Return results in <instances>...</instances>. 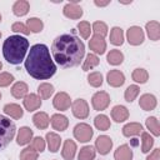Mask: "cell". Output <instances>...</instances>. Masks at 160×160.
Segmentation results:
<instances>
[{"mask_svg":"<svg viewBox=\"0 0 160 160\" xmlns=\"http://www.w3.org/2000/svg\"><path fill=\"white\" fill-rule=\"evenodd\" d=\"M71 111L72 115L80 120L86 119L89 116V105L84 99H76L71 104Z\"/></svg>","mask_w":160,"mask_h":160,"instance_id":"ba28073f","label":"cell"},{"mask_svg":"<svg viewBox=\"0 0 160 160\" xmlns=\"http://www.w3.org/2000/svg\"><path fill=\"white\" fill-rule=\"evenodd\" d=\"M14 81V76L10 72H0V88L9 86Z\"/></svg>","mask_w":160,"mask_h":160,"instance_id":"ee69618b","label":"cell"},{"mask_svg":"<svg viewBox=\"0 0 160 160\" xmlns=\"http://www.w3.org/2000/svg\"><path fill=\"white\" fill-rule=\"evenodd\" d=\"M50 121H51V126L54 128V130H58V131H64L69 126V120L62 114H54Z\"/></svg>","mask_w":160,"mask_h":160,"instance_id":"9a60e30c","label":"cell"},{"mask_svg":"<svg viewBox=\"0 0 160 160\" xmlns=\"http://www.w3.org/2000/svg\"><path fill=\"white\" fill-rule=\"evenodd\" d=\"M146 128L150 130V132H152L155 136L160 135V128H159V121L155 116H150L146 119Z\"/></svg>","mask_w":160,"mask_h":160,"instance_id":"f35d334b","label":"cell"},{"mask_svg":"<svg viewBox=\"0 0 160 160\" xmlns=\"http://www.w3.org/2000/svg\"><path fill=\"white\" fill-rule=\"evenodd\" d=\"M95 148H96V151L99 154L106 155L112 148V140L108 135H100L95 140Z\"/></svg>","mask_w":160,"mask_h":160,"instance_id":"8fae6325","label":"cell"},{"mask_svg":"<svg viewBox=\"0 0 160 160\" xmlns=\"http://www.w3.org/2000/svg\"><path fill=\"white\" fill-rule=\"evenodd\" d=\"M115 160H132V150L128 144L119 146L114 152Z\"/></svg>","mask_w":160,"mask_h":160,"instance_id":"44dd1931","label":"cell"},{"mask_svg":"<svg viewBox=\"0 0 160 160\" xmlns=\"http://www.w3.org/2000/svg\"><path fill=\"white\" fill-rule=\"evenodd\" d=\"M91 31H94L95 35H100L104 38L108 34V25L102 21H95L91 26Z\"/></svg>","mask_w":160,"mask_h":160,"instance_id":"60d3db41","label":"cell"},{"mask_svg":"<svg viewBox=\"0 0 160 160\" xmlns=\"http://www.w3.org/2000/svg\"><path fill=\"white\" fill-rule=\"evenodd\" d=\"M131 78H132V80H134L135 82L145 84V82L148 81V79H149V74H148V71H146L145 69L138 68V69H135V70L132 71Z\"/></svg>","mask_w":160,"mask_h":160,"instance_id":"d6a6232c","label":"cell"},{"mask_svg":"<svg viewBox=\"0 0 160 160\" xmlns=\"http://www.w3.org/2000/svg\"><path fill=\"white\" fill-rule=\"evenodd\" d=\"M92 135H94V130L89 124L80 122V124L75 125V128H74V138L76 140H79L80 142L90 141Z\"/></svg>","mask_w":160,"mask_h":160,"instance_id":"5b68a950","label":"cell"},{"mask_svg":"<svg viewBox=\"0 0 160 160\" xmlns=\"http://www.w3.org/2000/svg\"><path fill=\"white\" fill-rule=\"evenodd\" d=\"M146 160H160V149H154L152 152L146 158Z\"/></svg>","mask_w":160,"mask_h":160,"instance_id":"bcb514c9","label":"cell"},{"mask_svg":"<svg viewBox=\"0 0 160 160\" xmlns=\"http://www.w3.org/2000/svg\"><path fill=\"white\" fill-rule=\"evenodd\" d=\"M106 60H108V62L110 65H120L124 61V55H122V52L120 50L114 49V50L109 51V54L106 56Z\"/></svg>","mask_w":160,"mask_h":160,"instance_id":"f546056e","label":"cell"},{"mask_svg":"<svg viewBox=\"0 0 160 160\" xmlns=\"http://www.w3.org/2000/svg\"><path fill=\"white\" fill-rule=\"evenodd\" d=\"M156 98L152 95V94H144L140 96V100H139V105L142 110L145 111H151L156 108Z\"/></svg>","mask_w":160,"mask_h":160,"instance_id":"2e32d148","label":"cell"},{"mask_svg":"<svg viewBox=\"0 0 160 160\" xmlns=\"http://www.w3.org/2000/svg\"><path fill=\"white\" fill-rule=\"evenodd\" d=\"M52 105H54V108H55L56 110L65 111V110H68V109L70 108V105H71V99H70V96H69L66 92L61 91V92H58V94L54 96Z\"/></svg>","mask_w":160,"mask_h":160,"instance_id":"9c48e42d","label":"cell"},{"mask_svg":"<svg viewBox=\"0 0 160 160\" xmlns=\"http://www.w3.org/2000/svg\"><path fill=\"white\" fill-rule=\"evenodd\" d=\"M32 130L29 126H22L20 128L19 132H18V138H16V142L18 145H26L30 142V140H32Z\"/></svg>","mask_w":160,"mask_h":160,"instance_id":"d6986e66","label":"cell"},{"mask_svg":"<svg viewBox=\"0 0 160 160\" xmlns=\"http://www.w3.org/2000/svg\"><path fill=\"white\" fill-rule=\"evenodd\" d=\"M34 150H36L38 152H42L45 150V140L40 136H36L31 140V145H30Z\"/></svg>","mask_w":160,"mask_h":160,"instance_id":"7bdbcfd3","label":"cell"},{"mask_svg":"<svg viewBox=\"0 0 160 160\" xmlns=\"http://www.w3.org/2000/svg\"><path fill=\"white\" fill-rule=\"evenodd\" d=\"M94 124H95V128H96L98 130H101V131H106V130H109V128H110V120H109V118H108L106 115H104V114L98 115V116L94 119Z\"/></svg>","mask_w":160,"mask_h":160,"instance_id":"4dcf8cb0","label":"cell"},{"mask_svg":"<svg viewBox=\"0 0 160 160\" xmlns=\"http://www.w3.org/2000/svg\"><path fill=\"white\" fill-rule=\"evenodd\" d=\"M140 92V88L138 85H130L126 88L125 92H124V98L128 102H132L135 100V98L139 95Z\"/></svg>","mask_w":160,"mask_h":160,"instance_id":"8d00e7d4","label":"cell"},{"mask_svg":"<svg viewBox=\"0 0 160 160\" xmlns=\"http://www.w3.org/2000/svg\"><path fill=\"white\" fill-rule=\"evenodd\" d=\"M26 26L31 32H40L42 30V28H44V24L38 18H30L26 21Z\"/></svg>","mask_w":160,"mask_h":160,"instance_id":"d590c367","label":"cell"},{"mask_svg":"<svg viewBox=\"0 0 160 160\" xmlns=\"http://www.w3.org/2000/svg\"><path fill=\"white\" fill-rule=\"evenodd\" d=\"M94 4H95L96 6H106V5L110 4V1H109V0H108V1H99V0H95Z\"/></svg>","mask_w":160,"mask_h":160,"instance_id":"7dc6e473","label":"cell"},{"mask_svg":"<svg viewBox=\"0 0 160 160\" xmlns=\"http://www.w3.org/2000/svg\"><path fill=\"white\" fill-rule=\"evenodd\" d=\"M106 80H108V84L112 88H119L121 85H124L125 82V75L120 71V70H110L106 75Z\"/></svg>","mask_w":160,"mask_h":160,"instance_id":"4fadbf2b","label":"cell"},{"mask_svg":"<svg viewBox=\"0 0 160 160\" xmlns=\"http://www.w3.org/2000/svg\"><path fill=\"white\" fill-rule=\"evenodd\" d=\"M22 104H24V108L28 110V111H35L38 110L40 106H41V99L36 95V94H28L24 100H22Z\"/></svg>","mask_w":160,"mask_h":160,"instance_id":"5bb4252c","label":"cell"},{"mask_svg":"<svg viewBox=\"0 0 160 160\" xmlns=\"http://www.w3.org/2000/svg\"><path fill=\"white\" fill-rule=\"evenodd\" d=\"M11 30L15 31V32H20V34H24V35H29L30 34V30L28 29V26L22 22H14L11 25Z\"/></svg>","mask_w":160,"mask_h":160,"instance_id":"f6af8a7d","label":"cell"},{"mask_svg":"<svg viewBox=\"0 0 160 160\" xmlns=\"http://www.w3.org/2000/svg\"><path fill=\"white\" fill-rule=\"evenodd\" d=\"M99 62H100V60L95 54H88L86 59L84 60V64H82V70L84 71H89V70L94 69L95 66H98Z\"/></svg>","mask_w":160,"mask_h":160,"instance_id":"836d02e7","label":"cell"},{"mask_svg":"<svg viewBox=\"0 0 160 160\" xmlns=\"http://www.w3.org/2000/svg\"><path fill=\"white\" fill-rule=\"evenodd\" d=\"M95 155H96V150L91 145H86V146L80 149L79 155H78V160H94Z\"/></svg>","mask_w":160,"mask_h":160,"instance_id":"f1b7e54d","label":"cell"},{"mask_svg":"<svg viewBox=\"0 0 160 160\" xmlns=\"http://www.w3.org/2000/svg\"><path fill=\"white\" fill-rule=\"evenodd\" d=\"M152 145H154V139L150 136L149 132L142 131L141 132V151L145 154L149 152L150 149L152 148Z\"/></svg>","mask_w":160,"mask_h":160,"instance_id":"e575fe53","label":"cell"},{"mask_svg":"<svg viewBox=\"0 0 160 160\" xmlns=\"http://www.w3.org/2000/svg\"><path fill=\"white\" fill-rule=\"evenodd\" d=\"M78 30H79L80 35L84 39H89L90 32H91V26H90V24L88 21H80L78 24Z\"/></svg>","mask_w":160,"mask_h":160,"instance_id":"b9f144b4","label":"cell"},{"mask_svg":"<svg viewBox=\"0 0 160 160\" xmlns=\"http://www.w3.org/2000/svg\"><path fill=\"white\" fill-rule=\"evenodd\" d=\"M15 132V122L4 115H0V150L9 145V142L14 139Z\"/></svg>","mask_w":160,"mask_h":160,"instance_id":"277c9868","label":"cell"},{"mask_svg":"<svg viewBox=\"0 0 160 160\" xmlns=\"http://www.w3.org/2000/svg\"><path fill=\"white\" fill-rule=\"evenodd\" d=\"M25 69L30 76L38 80H48L54 76L56 65L50 56L49 48L44 44L32 45L25 60Z\"/></svg>","mask_w":160,"mask_h":160,"instance_id":"7a4b0ae2","label":"cell"},{"mask_svg":"<svg viewBox=\"0 0 160 160\" xmlns=\"http://www.w3.org/2000/svg\"><path fill=\"white\" fill-rule=\"evenodd\" d=\"M126 39H128V42L130 45L138 46V45L144 42L145 35H144V31L140 26H130L126 31Z\"/></svg>","mask_w":160,"mask_h":160,"instance_id":"8992f818","label":"cell"},{"mask_svg":"<svg viewBox=\"0 0 160 160\" xmlns=\"http://www.w3.org/2000/svg\"><path fill=\"white\" fill-rule=\"evenodd\" d=\"M51 52L54 60L61 68H74L82 60L85 45L72 31L55 38L51 44Z\"/></svg>","mask_w":160,"mask_h":160,"instance_id":"6da1fadb","label":"cell"},{"mask_svg":"<svg viewBox=\"0 0 160 160\" xmlns=\"http://www.w3.org/2000/svg\"><path fill=\"white\" fill-rule=\"evenodd\" d=\"M0 21H1V15H0Z\"/></svg>","mask_w":160,"mask_h":160,"instance_id":"f907efd6","label":"cell"},{"mask_svg":"<svg viewBox=\"0 0 160 160\" xmlns=\"http://www.w3.org/2000/svg\"><path fill=\"white\" fill-rule=\"evenodd\" d=\"M28 91H29V88L24 81H18L11 88V95L15 99H24L28 95Z\"/></svg>","mask_w":160,"mask_h":160,"instance_id":"603a6c76","label":"cell"},{"mask_svg":"<svg viewBox=\"0 0 160 160\" xmlns=\"http://www.w3.org/2000/svg\"><path fill=\"white\" fill-rule=\"evenodd\" d=\"M111 118L116 122H122L129 118V110L124 105H116L111 109Z\"/></svg>","mask_w":160,"mask_h":160,"instance_id":"e0dca14e","label":"cell"},{"mask_svg":"<svg viewBox=\"0 0 160 160\" xmlns=\"http://www.w3.org/2000/svg\"><path fill=\"white\" fill-rule=\"evenodd\" d=\"M110 42L112 45L120 46L124 42V31L119 26H114L110 31Z\"/></svg>","mask_w":160,"mask_h":160,"instance_id":"83f0119b","label":"cell"},{"mask_svg":"<svg viewBox=\"0 0 160 160\" xmlns=\"http://www.w3.org/2000/svg\"><path fill=\"white\" fill-rule=\"evenodd\" d=\"M38 158H39V152L34 150L31 146L22 149L20 152V160H38Z\"/></svg>","mask_w":160,"mask_h":160,"instance_id":"74e56055","label":"cell"},{"mask_svg":"<svg viewBox=\"0 0 160 160\" xmlns=\"http://www.w3.org/2000/svg\"><path fill=\"white\" fill-rule=\"evenodd\" d=\"M4 112L12 119H20L24 115V110L18 104H6L4 106Z\"/></svg>","mask_w":160,"mask_h":160,"instance_id":"d4e9b609","label":"cell"},{"mask_svg":"<svg viewBox=\"0 0 160 160\" xmlns=\"http://www.w3.org/2000/svg\"><path fill=\"white\" fill-rule=\"evenodd\" d=\"M91 104H92V108L98 111L105 110L110 104V96L106 91H98L92 95Z\"/></svg>","mask_w":160,"mask_h":160,"instance_id":"52a82bcc","label":"cell"},{"mask_svg":"<svg viewBox=\"0 0 160 160\" xmlns=\"http://www.w3.org/2000/svg\"><path fill=\"white\" fill-rule=\"evenodd\" d=\"M62 12L69 19H80L82 16V9H81V6L78 5V1L76 0H74L71 2H68L64 6Z\"/></svg>","mask_w":160,"mask_h":160,"instance_id":"30bf717a","label":"cell"},{"mask_svg":"<svg viewBox=\"0 0 160 160\" xmlns=\"http://www.w3.org/2000/svg\"><path fill=\"white\" fill-rule=\"evenodd\" d=\"M46 142H48V148L51 152H56L60 148L61 144V139L56 132H48L46 134Z\"/></svg>","mask_w":160,"mask_h":160,"instance_id":"484cf974","label":"cell"},{"mask_svg":"<svg viewBox=\"0 0 160 160\" xmlns=\"http://www.w3.org/2000/svg\"><path fill=\"white\" fill-rule=\"evenodd\" d=\"M28 50H29V40L20 35L9 36L2 44V55L5 60L12 65L20 64L24 60Z\"/></svg>","mask_w":160,"mask_h":160,"instance_id":"3957f363","label":"cell"},{"mask_svg":"<svg viewBox=\"0 0 160 160\" xmlns=\"http://www.w3.org/2000/svg\"><path fill=\"white\" fill-rule=\"evenodd\" d=\"M131 145H132V146H138V145H139L138 139H132V140H131Z\"/></svg>","mask_w":160,"mask_h":160,"instance_id":"c3c4849f","label":"cell"},{"mask_svg":"<svg viewBox=\"0 0 160 160\" xmlns=\"http://www.w3.org/2000/svg\"><path fill=\"white\" fill-rule=\"evenodd\" d=\"M145 29H146V32H148V36L150 38V40L158 41L160 39V24L158 21L152 20V21L146 22Z\"/></svg>","mask_w":160,"mask_h":160,"instance_id":"ac0fdd59","label":"cell"},{"mask_svg":"<svg viewBox=\"0 0 160 160\" xmlns=\"http://www.w3.org/2000/svg\"><path fill=\"white\" fill-rule=\"evenodd\" d=\"M89 48H90V50H92L95 54L102 55V54L105 52V50H106V42H105V40H104L102 36L94 34V35L91 36V39L89 40Z\"/></svg>","mask_w":160,"mask_h":160,"instance_id":"7c38bea8","label":"cell"},{"mask_svg":"<svg viewBox=\"0 0 160 160\" xmlns=\"http://www.w3.org/2000/svg\"><path fill=\"white\" fill-rule=\"evenodd\" d=\"M38 94L40 99H49L54 94V86L49 82H42L38 88Z\"/></svg>","mask_w":160,"mask_h":160,"instance_id":"1f68e13d","label":"cell"},{"mask_svg":"<svg viewBox=\"0 0 160 160\" xmlns=\"http://www.w3.org/2000/svg\"><path fill=\"white\" fill-rule=\"evenodd\" d=\"M29 9H30V4L26 0H18L12 5V12L16 16H24V15H26L29 12Z\"/></svg>","mask_w":160,"mask_h":160,"instance_id":"4316f807","label":"cell"},{"mask_svg":"<svg viewBox=\"0 0 160 160\" xmlns=\"http://www.w3.org/2000/svg\"><path fill=\"white\" fill-rule=\"evenodd\" d=\"M142 132V126L140 122H129L122 128V135L124 136H136Z\"/></svg>","mask_w":160,"mask_h":160,"instance_id":"cb8c5ba5","label":"cell"},{"mask_svg":"<svg viewBox=\"0 0 160 160\" xmlns=\"http://www.w3.org/2000/svg\"><path fill=\"white\" fill-rule=\"evenodd\" d=\"M75 152H76V144H75V141H72L70 139L65 140L62 150H61L62 158L65 160H72L74 156H75Z\"/></svg>","mask_w":160,"mask_h":160,"instance_id":"ffe728a7","label":"cell"},{"mask_svg":"<svg viewBox=\"0 0 160 160\" xmlns=\"http://www.w3.org/2000/svg\"><path fill=\"white\" fill-rule=\"evenodd\" d=\"M88 82H89L92 88H99V86H101V84H102V75H101V72H99V71L90 72V74L88 75Z\"/></svg>","mask_w":160,"mask_h":160,"instance_id":"ab89813d","label":"cell"},{"mask_svg":"<svg viewBox=\"0 0 160 160\" xmlns=\"http://www.w3.org/2000/svg\"><path fill=\"white\" fill-rule=\"evenodd\" d=\"M32 122L34 125L40 129V130H44L49 126V122H50V119H49V115L44 111H39L36 112L34 116H32Z\"/></svg>","mask_w":160,"mask_h":160,"instance_id":"7402d4cb","label":"cell"},{"mask_svg":"<svg viewBox=\"0 0 160 160\" xmlns=\"http://www.w3.org/2000/svg\"><path fill=\"white\" fill-rule=\"evenodd\" d=\"M1 68H2V64H1V61H0V70H1Z\"/></svg>","mask_w":160,"mask_h":160,"instance_id":"681fc988","label":"cell"},{"mask_svg":"<svg viewBox=\"0 0 160 160\" xmlns=\"http://www.w3.org/2000/svg\"><path fill=\"white\" fill-rule=\"evenodd\" d=\"M0 99H1V92H0Z\"/></svg>","mask_w":160,"mask_h":160,"instance_id":"816d5d0a","label":"cell"},{"mask_svg":"<svg viewBox=\"0 0 160 160\" xmlns=\"http://www.w3.org/2000/svg\"><path fill=\"white\" fill-rule=\"evenodd\" d=\"M0 38H1V32H0Z\"/></svg>","mask_w":160,"mask_h":160,"instance_id":"f5cc1de1","label":"cell"}]
</instances>
